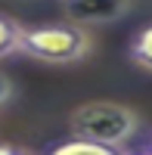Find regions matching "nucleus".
Returning <instances> with one entry per match:
<instances>
[{
  "instance_id": "nucleus-1",
  "label": "nucleus",
  "mask_w": 152,
  "mask_h": 155,
  "mask_svg": "<svg viewBox=\"0 0 152 155\" xmlns=\"http://www.w3.org/2000/svg\"><path fill=\"white\" fill-rule=\"evenodd\" d=\"M137 130H140V115L131 106L109 99L84 102L68 115V134L74 140H87L109 149H124L137 137Z\"/></svg>"
},
{
  "instance_id": "nucleus-2",
  "label": "nucleus",
  "mask_w": 152,
  "mask_h": 155,
  "mask_svg": "<svg viewBox=\"0 0 152 155\" xmlns=\"http://www.w3.org/2000/svg\"><path fill=\"white\" fill-rule=\"evenodd\" d=\"M93 41L90 31L74 22H41L25 25L22 34V56H28L44 65H74L90 56Z\"/></svg>"
},
{
  "instance_id": "nucleus-3",
  "label": "nucleus",
  "mask_w": 152,
  "mask_h": 155,
  "mask_svg": "<svg viewBox=\"0 0 152 155\" xmlns=\"http://www.w3.org/2000/svg\"><path fill=\"white\" fill-rule=\"evenodd\" d=\"M131 12V3H118V0H81V3H62V16L65 22H74L87 28V25H112Z\"/></svg>"
},
{
  "instance_id": "nucleus-4",
  "label": "nucleus",
  "mask_w": 152,
  "mask_h": 155,
  "mask_svg": "<svg viewBox=\"0 0 152 155\" xmlns=\"http://www.w3.org/2000/svg\"><path fill=\"white\" fill-rule=\"evenodd\" d=\"M44 155H127V149H109V146H96V143H87V140H59V143L47 146Z\"/></svg>"
},
{
  "instance_id": "nucleus-5",
  "label": "nucleus",
  "mask_w": 152,
  "mask_h": 155,
  "mask_svg": "<svg viewBox=\"0 0 152 155\" xmlns=\"http://www.w3.org/2000/svg\"><path fill=\"white\" fill-rule=\"evenodd\" d=\"M22 34H25V25L0 12V59H9L22 50Z\"/></svg>"
},
{
  "instance_id": "nucleus-6",
  "label": "nucleus",
  "mask_w": 152,
  "mask_h": 155,
  "mask_svg": "<svg viewBox=\"0 0 152 155\" xmlns=\"http://www.w3.org/2000/svg\"><path fill=\"white\" fill-rule=\"evenodd\" d=\"M127 56H131L134 65H140L143 71H152V22H149V25H143V28L134 34Z\"/></svg>"
},
{
  "instance_id": "nucleus-7",
  "label": "nucleus",
  "mask_w": 152,
  "mask_h": 155,
  "mask_svg": "<svg viewBox=\"0 0 152 155\" xmlns=\"http://www.w3.org/2000/svg\"><path fill=\"white\" fill-rule=\"evenodd\" d=\"M12 93H16L12 81H9L6 74H0V106H3V102H9V99H12Z\"/></svg>"
},
{
  "instance_id": "nucleus-8",
  "label": "nucleus",
  "mask_w": 152,
  "mask_h": 155,
  "mask_svg": "<svg viewBox=\"0 0 152 155\" xmlns=\"http://www.w3.org/2000/svg\"><path fill=\"white\" fill-rule=\"evenodd\" d=\"M0 155H34L25 146H12V143H0Z\"/></svg>"
},
{
  "instance_id": "nucleus-9",
  "label": "nucleus",
  "mask_w": 152,
  "mask_h": 155,
  "mask_svg": "<svg viewBox=\"0 0 152 155\" xmlns=\"http://www.w3.org/2000/svg\"><path fill=\"white\" fill-rule=\"evenodd\" d=\"M127 155H152V149H134V152L127 149Z\"/></svg>"
},
{
  "instance_id": "nucleus-10",
  "label": "nucleus",
  "mask_w": 152,
  "mask_h": 155,
  "mask_svg": "<svg viewBox=\"0 0 152 155\" xmlns=\"http://www.w3.org/2000/svg\"><path fill=\"white\" fill-rule=\"evenodd\" d=\"M146 149H152V134H149V146H146Z\"/></svg>"
}]
</instances>
